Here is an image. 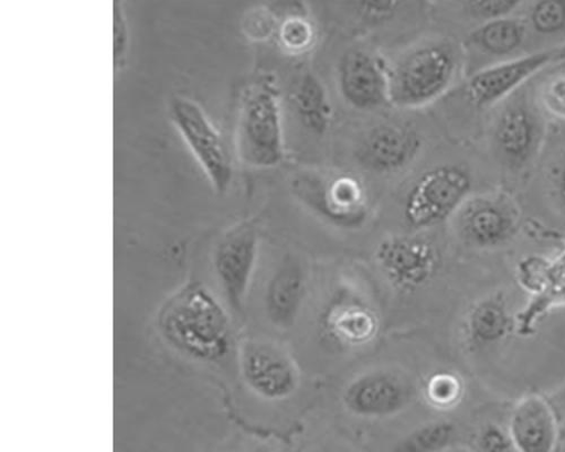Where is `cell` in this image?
I'll return each mask as SVG.
<instances>
[{"instance_id":"cell-1","label":"cell","mask_w":565,"mask_h":452,"mask_svg":"<svg viewBox=\"0 0 565 452\" xmlns=\"http://www.w3.org/2000/svg\"><path fill=\"white\" fill-rule=\"evenodd\" d=\"M159 327L166 341L186 357L215 364L228 354V315L200 284L185 287L167 302Z\"/></svg>"},{"instance_id":"cell-2","label":"cell","mask_w":565,"mask_h":452,"mask_svg":"<svg viewBox=\"0 0 565 452\" xmlns=\"http://www.w3.org/2000/svg\"><path fill=\"white\" fill-rule=\"evenodd\" d=\"M237 149L242 161L255 169H271L286 159L278 89L268 78L252 83L239 109Z\"/></svg>"},{"instance_id":"cell-3","label":"cell","mask_w":565,"mask_h":452,"mask_svg":"<svg viewBox=\"0 0 565 452\" xmlns=\"http://www.w3.org/2000/svg\"><path fill=\"white\" fill-rule=\"evenodd\" d=\"M456 54L446 43L420 45L390 69V104L414 110L441 98L456 77Z\"/></svg>"},{"instance_id":"cell-4","label":"cell","mask_w":565,"mask_h":452,"mask_svg":"<svg viewBox=\"0 0 565 452\" xmlns=\"http://www.w3.org/2000/svg\"><path fill=\"white\" fill-rule=\"evenodd\" d=\"M294 196L322 219L338 228H362L370 213L362 181L352 173L306 170L290 181Z\"/></svg>"},{"instance_id":"cell-5","label":"cell","mask_w":565,"mask_h":452,"mask_svg":"<svg viewBox=\"0 0 565 452\" xmlns=\"http://www.w3.org/2000/svg\"><path fill=\"white\" fill-rule=\"evenodd\" d=\"M472 176L456 164H443L424 172L408 191L403 208L413 230H427L441 224L469 198Z\"/></svg>"},{"instance_id":"cell-6","label":"cell","mask_w":565,"mask_h":452,"mask_svg":"<svg viewBox=\"0 0 565 452\" xmlns=\"http://www.w3.org/2000/svg\"><path fill=\"white\" fill-rule=\"evenodd\" d=\"M171 120L190 147L218 194L228 191L233 164L226 143L202 106L188 97L174 96L169 105Z\"/></svg>"},{"instance_id":"cell-7","label":"cell","mask_w":565,"mask_h":452,"mask_svg":"<svg viewBox=\"0 0 565 452\" xmlns=\"http://www.w3.org/2000/svg\"><path fill=\"white\" fill-rule=\"evenodd\" d=\"M259 252V233L253 220L232 226L218 239L213 251V269L234 311L243 310Z\"/></svg>"},{"instance_id":"cell-8","label":"cell","mask_w":565,"mask_h":452,"mask_svg":"<svg viewBox=\"0 0 565 452\" xmlns=\"http://www.w3.org/2000/svg\"><path fill=\"white\" fill-rule=\"evenodd\" d=\"M379 262L390 283L403 293L427 286L436 276L440 257L436 246L414 236L384 239L375 249Z\"/></svg>"},{"instance_id":"cell-9","label":"cell","mask_w":565,"mask_h":452,"mask_svg":"<svg viewBox=\"0 0 565 452\" xmlns=\"http://www.w3.org/2000/svg\"><path fill=\"white\" fill-rule=\"evenodd\" d=\"M241 370L248 388L269 401L291 397L300 384L294 359L281 348L266 342L250 341L244 344Z\"/></svg>"},{"instance_id":"cell-10","label":"cell","mask_w":565,"mask_h":452,"mask_svg":"<svg viewBox=\"0 0 565 452\" xmlns=\"http://www.w3.org/2000/svg\"><path fill=\"white\" fill-rule=\"evenodd\" d=\"M564 54L559 50L544 51L483 68L468 79L467 98L478 108L493 106Z\"/></svg>"},{"instance_id":"cell-11","label":"cell","mask_w":565,"mask_h":452,"mask_svg":"<svg viewBox=\"0 0 565 452\" xmlns=\"http://www.w3.org/2000/svg\"><path fill=\"white\" fill-rule=\"evenodd\" d=\"M339 85L343 99L359 110L390 104V69L380 57L365 51H350L341 60Z\"/></svg>"},{"instance_id":"cell-12","label":"cell","mask_w":565,"mask_h":452,"mask_svg":"<svg viewBox=\"0 0 565 452\" xmlns=\"http://www.w3.org/2000/svg\"><path fill=\"white\" fill-rule=\"evenodd\" d=\"M419 133L402 125L383 123L366 132L359 143L355 158L364 169L380 174L399 171L419 154Z\"/></svg>"},{"instance_id":"cell-13","label":"cell","mask_w":565,"mask_h":452,"mask_svg":"<svg viewBox=\"0 0 565 452\" xmlns=\"http://www.w3.org/2000/svg\"><path fill=\"white\" fill-rule=\"evenodd\" d=\"M411 400L407 384L385 372L365 374L344 390L343 403L353 416L362 419H386L401 413Z\"/></svg>"},{"instance_id":"cell-14","label":"cell","mask_w":565,"mask_h":452,"mask_svg":"<svg viewBox=\"0 0 565 452\" xmlns=\"http://www.w3.org/2000/svg\"><path fill=\"white\" fill-rule=\"evenodd\" d=\"M459 211L461 235L476 247L498 246L504 243L515 228L513 208L498 197L468 198Z\"/></svg>"},{"instance_id":"cell-15","label":"cell","mask_w":565,"mask_h":452,"mask_svg":"<svg viewBox=\"0 0 565 452\" xmlns=\"http://www.w3.org/2000/svg\"><path fill=\"white\" fill-rule=\"evenodd\" d=\"M321 326L323 333L338 345L358 347L376 336L380 320L363 300L342 295L329 303L322 314Z\"/></svg>"},{"instance_id":"cell-16","label":"cell","mask_w":565,"mask_h":452,"mask_svg":"<svg viewBox=\"0 0 565 452\" xmlns=\"http://www.w3.org/2000/svg\"><path fill=\"white\" fill-rule=\"evenodd\" d=\"M307 295V278L301 265L287 259L270 281L265 294V309L269 322L281 331L291 330L302 310Z\"/></svg>"},{"instance_id":"cell-17","label":"cell","mask_w":565,"mask_h":452,"mask_svg":"<svg viewBox=\"0 0 565 452\" xmlns=\"http://www.w3.org/2000/svg\"><path fill=\"white\" fill-rule=\"evenodd\" d=\"M510 439L518 452H554L557 423L548 402L531 396L518 403L510 419Z\"/></svg>"},{"instance_id":"cell-18","label":"cell","mask_w":565,"mask_h":452,"mask_svg":"<svg viewBox=\"0 0 565 452\" xmlns=\"http://www.w3.org/2000/svg\"><path fill=\"white\" fill-rule=\"evenodd\" d=\"M539 141L536 117L525 105L513 104L499 116L494 143L503 161L521 166L533 155Z\"/></svg>"},{"instance_id":"cell-19","label":"cell","mask_w":565,"mask_h":452,"mask_svg":"<svg viewBox=\"0 0 565 452\" xmlns=\"http://www.w3.org/2000/svg\"><path fill=\"white\" fill-rule=\"evenodd\" d=\"M290 100L301 125L311 133L324 134L332 126L333 106L323 83L311 72L300 75Z\"/></svg>"},{"instance_id":"cell-20","label":"cell","mask_w":565,"mask_h":452,"mask_svg":"<svg viewBox=\"0 0 565 452\" xmlns=\"http://www.w3.org/2000/svg\"><path fill=\"white\" fill-rule=\"evenodd\" d=\"M470 37L483 53L505 56L522 47L526 26L520 20L509 17L482 23Z\"/></svg>"},{"instance_id":"cell-21","label":"cell","mask_w":565,"mask_h":452,"mask_svg":"<svg viewBox=\"0 0 565 452\" xmlns=\"http://www.w3.org/2000/svg\"><path fill=\"white\" fill-rule=\"evenodd\" d=\"M275 37L282 52L301 56L315 47L317 28L307 11L297 12L277 19Z\"/></svg>"},{"instance_id":"cell-22","label":"cell","mask_w":565,"mask_h":452,"mask_svg":"<svg viewBox=\"0 0 565 452\" xmlns=\"http://www.w3.org/2000/svg\"><path fill=\"white\" fill-rule=\"evenodd\" d=\"M456 427L447 421L420 426L398 440L390 452H443L454 444Z\"/></svg>"},{"instance_id":"cell-23","label":"cell","mask_w":565,"mask_h":452,"mask_svg":"<svg viewBox=\"0 0 565 452\" xmlns=\"http://www.w3.org/2000/svg\"><path fill=\"white\" fill-rule=\"evenodd\" d=\"M503 311L493 302L478 305L468 320V334L476 343H489L499 338L505 329Z\"/></svg>"},{"instance_id":"cell-24","label":"cell","mask_w":565,"mask_h":452,"mask_svg":"<svg viewBox=\"0 0 565 452\" xmlns=\"http://www.w3.org/2000/svg\"><path fill=\"white\" fill-rule=\"evenodd\" d=\"M540 94L545 110L553 117L565 120V65L544 79Z\"/></svg>"},{"instance_id":"cell-25","label":"cell","mask_w":565,"mask_h":452,"mask_svg":"<svg viewBox=\"0 0 565 452\" xmlns=\"http://www.w3.org/2000/svg\"><path fill=\"white\" fill-rule=\"evenodd\" d=\"M533 28L543 34L557 33L565 29V2H540L531 11Z\"/></svg>"},{"instance_id":"cell-26","label":"cell","mask_w":565,"mask_h":452,"mask_svg":"<svg viewBox=\"0 0 565 452\" xmlns=\"http://www.w3.org/2000/svg\"><path fill=\"white\" fill-rule=\"evenodd\" d=\"M426 394L433 405L449 407L459 399L461 385L457 377L450 374H436L429 378Z\"/></svg>"},{"instance_id":"cell-27","label":"cell","mask_w":565,"mask_h":452,"mask_svg":"<svg viewBox=\"0 0 565 452\" xmlns=\"http://www.w3.org/2000/svg\"><path fill=\"white\" fill-rule=\"evenodd\" d=\"M129 52V26L124 4H114V63L115 69L125 67Z\"/></svg>"},{"instance_id":"cell-28","label":"cell","mask_w":565,"mask_h":452,"mask_svg":"<svg viewBox=\"0 0 565 452\" xmlns=\"http://www.w3.org/2000/svg\"><path fill=\"white\" fill-rule=\"evenodd\" d=\"M522 7L521 2L513 0H489V2H470L466 8L470 14L484 22L509 18L518 8Z\"/></svg>"},{"instance_id":"cell-29","label":"cell","mask_w":565,"mask_h":452,"mask_svg":"<svg viewBox=\"0 0 565 452\" xmlns=\"http://www.w3.org/2000/svg\"><path fill=\"white\" fill-rule=\"evenodd\" d=\"M399 6L396 2H360L354 4L358 15L371 24L391 21L399 11Z\"/></svg>"},{"instance_id":"cell-30","label":"cell","mask_w":565,"mask_h":452,"mask_svg":"<svg viewBox=\"0 0 565 452\" xmlns=\"http://www.w3.org/2000/svg\"><path fill=\"white\" fill-rule=\"evenodd\" d=\"M479 444L482 452H518L511 439L495 427L482 431Z\"/></svg>"},{"instance_id":"cell-31","label":"cell","mask_w":565,"mask_h":452,"mask_svg":"<svg viewBox=\"0 0 565 452\" xmlns=\"http://www.w3.org/2000/svg\"><path fill=\"white\" fill-rule=\"evenodd\" d=\"M555 184L558 196L565 202V158L557 169Z\"/></svg>"},{"instance_id":"cell-32","label":"cell","mask_w":565,"mask_h":452,"mask_svg":"<svg viewBox=\"0 0 565 452\" xmlns=\"http://www.w3.org/2000/svg\"><path fill=\"white\" fill-rule=\"evenodd\" d=\"M333 452H351V451L345 450V449H341V450H335V451H333Z\"/></svg>"}]
</instances>
